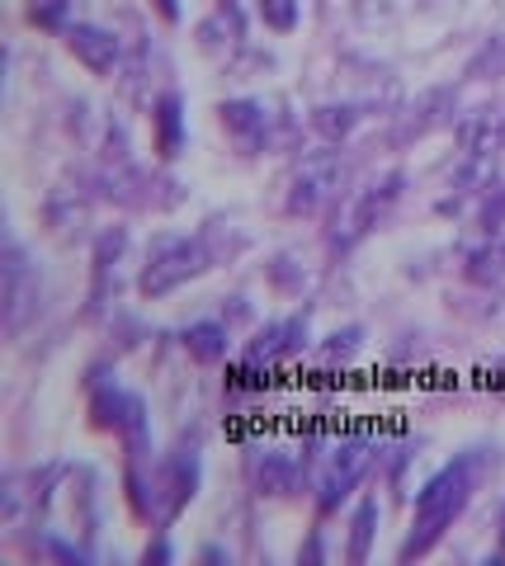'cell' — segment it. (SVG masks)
I'll use <instances>...</instances> for the list:
<instances>
[{
	"label": "cell",
	"mask_w": 505,
	"mask_h": 566,
	"mask_svg": "<svg viewBox=\"0 0 505 566\" xmlns=\"http://www.w3.org/2000/svg\"><path fill=\"white\" fill-rule=\"evenodd\" d=\"M477 476H482V453H467V458H459V463H449L444 472L430 476L421 501H415V528H411V538L402 547V557H421L440 543V534L463 515L467 501H473Z\"/></svg>",
	"instance_id": "obj_1"
},
{
	"label": "cell",
	"mask_w": 505,
	"mask_h": 566,
	"mask_svg": "<svg viewBox=\"0 0 505 566\" xmlns=\"http://www.w3.org/2000/svg\"><path fill=\"white\" fill-rule=\"evenodd\" d=\"M203 270H208V245L199 237H156L143 270V293L166 297L170 289H180L185 279H199Z\"/></svg>",
	"instance_id": "obj_2"
},
{
	"label": "cell",
	"mask_w": 505,
	"mask_h": 566,
	"mask_svg": "<svg viewBox=\"0 0 505 566\" xmlns=\"http://www.w3.org/2000/svg\"><path fill=\"white\" fill-rule=\"evenodd\" d=\"M369 449H374L369 434H350L322 458V468H317V501H322V510H336L345 495H350V486L359 482L364 468H369V458H374Z\"/></svg>",
	"instance_id": "obj_3"
},
{
	"label": "cell",
	"mask_w": 505,
	"mask_h": 566,
	"mask_svg": "<svg viewBox=\"0 0 505 566\" xmlns=\"http://www.w3.org/2000/svg\"><path fill=\"white\" fill-rule=\"evenodd\" d=\"M340 156L326 151V156H307L303 170L293 175V189H288V212H317L322 203L336 199L340 189Z\"/></svg>",
	"instance_id": "obj_4"
},
{
	"label": "cell",
	"mask_w": 505,
	"mask_h": 566,
	"mask_svg": "<svg viewBox=\"0 0 505 566\" xmlns=\"http://www.w3.org/2000/svg\"><path fill=\"white\" fill-rule=\"evenodd\" d=\"M222 128H228V137L236 142V151H260L265 147V137H270V114H265V104H255V99H232V104H222Z\"/></svg>",
	"instance_id": "obj_5"
},
{
	"label": "cell",
	"mask_w": 505,
	"mask_h": 566,
	"mask_svg": "<svg viewBox=\"0 0 505 566\" xmlns=\"http://www.w3.org/2000/svg\"><path fill=\"white\" fill-rule=\"evenodd\" d=\"M66 48H72L76 57L95 71V76H109L114 62H118V39L109 29H99V24H72L66 29Z\"/></svg>",
	"instance_id": "obj_6"
},
{
	"label": "cell",
	"mask_w": 505,
	"mask_h": 566,
	"mask_svg": "<svg viewBox=\"0 0 505 566\" xmlns=\"http://www.w3.org/2000/svg\"><path fill=\"white\" fill-rule=\"evenodd\" d=\"M303 335H307L303 322H278V326H270V331L251 345V368L274 364V359H284V354H298V349H303Z\"/></svg>",
	"instance_id": "obj_7"
},
{
	"label": "cell",
	"mask_w": 505,
	"mask_h": 566,
	"mask_svg": "<svg viewBox=\"0 0 505 566\" xmlns=\"http://www.w3.org/2000/svg\"><path fill=\"white\" fill-rule=\"evenodd\" d=\"M6 279H10V331H20L24 326V312L33 307L29 297H39V283L29 289V270H24V255H20V245L10 241V264H6Z\"/></svg>",
	"instance_id": "obj_8"
},
{
	"label": "cell",
	"mask_w": 505,
	"mask_h": 566,
	"mask_svg": "<svg viewBox=\"0 0 505 566\" xmlns=\"http://www.w3.org/2000/svg\"><path fill=\"white\" fill-rule=\"evenodd\" d=\"M185 345H189V354H194V359L218 364L222 354H228V326L199 322V326H189V331H185Z\"/></svg>",
	"instance_id": "obj_9"
},
{
	"label": "cell",
	"mask_w": 505,
	"mask_h": 566,
	"mask_svg": "<svg viewBox=\"0 0 505 566\" xmlns=\"http://www.w3.org/2000/svg\"><path fill=\"white\" fill-rule=\"evenodd\" d=\"M156 123H161V156H176L180 151V99L176 95H166L161 99V109H156Z\"/></svg>",
	"instance_id": "obj_10"
},
{
	"label": "cell",
	"mask_w": 505,
	"mask_h": 566,
	"mask_svg": "<svg viewBox=\"0 0 505 566\" xmlns=\"http://www.w3.org/2000/svg\"><path fill=\"white\" fill-rule=\"evenodd\" d=\"M260 14H265V24L288 33L293 24H298V0H260Z\"/></svg>",
	"instance_id": "obj_11"
},
{
	"label": "cell",
	"mask_w": 505,
	"mask_h": 566,
	"mask_svg": "<svg viewBox=\"0 0 505 566\" xmlns=\"http://www.w3.org/2000/svg\"><path fill=\"white\" fill-rule=\"evenodd\" d=\"M66 6H72V0H29V20L39 29H62Z\"/></svg>",
	"instance_id": "obj_12"
},
{
	"label": "cell",
	"mask_w": 505,
	"mask_h": 566,
	"mask_svg": "<svg viewBox=\"0 0 505 566\" xmlns=\"http://www.w3.org/2000/svg\"><path fill=\"white\" fill-rule=\"evenodd\" d=\"M374 520H378V505H374V501H364V505H359V515H355V547H350V557H355V562H359L364 553H369Z\"/></svg>",
	"instance_id": "obj_13"
},
{
	"label": "cell",
	"mask_w": 505,
	"mask_h": 566,
	"mask_svg": "<svg viewBox=\"0 0 505 566\" xmlns=\"http://www.w3.org/2000/svg\"><path fill=\"white\" fill-rule=\"evenodd\" d=\"M161 10H166V20H176V14H180V6H176V0H161Z\"/></svg>",
	"instance_id": "obj_14"
},
{
	"label": "cell",
	"mask_w": 505,
	"mask_h": 566,
	"mask_svg": "<svg viewBox=\"0 0 505 566\" xmlns=\"http://www.w3.org/2000/svg\"><path fill=\"white\" fill-rule=\"evenodd\" d=\"M486 218H505V203H501V208H496V212H486Z\"/></svg>",
	"instance_id": "obj_15"
}]
</instances>
